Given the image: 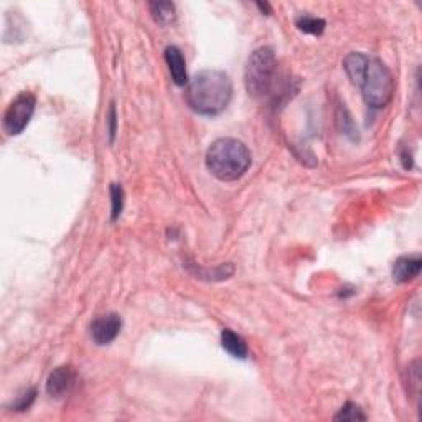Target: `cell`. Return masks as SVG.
<instances>
[{"instance_id":"obj_5","label":"cell","mask_w":422,"mask_h":422,"mask_svg":"<svg viewBox=\"0 0 422 422\" xmlns=\"http://www.w3.org/2000/svg\"><path fill=\"white\" fill-rule=\"evenodd\" d=\"M36 99L35 96L24 91L15 98L10 106L5 111L4 116V131L7 132V136H19L25 131V127L29 126L35 112Z\"/></svg>"},{"instance_id":"obj_16","label":"cell","mask_w":422,"mask_h":422,"mask_svg":"<svg viewBox=\"0 0 422 422\" xmlns=\"http://www.w3.org/2000/svg\"><path fill=\"white\" fill-rule=\"evenodd\" d=\"M109 132H111V141L114 139V134H116V109L114 106L111 108L109 112Z\"/></svg>"},{"instance_id":"obj_9","label":"cell","mask_w":422,"mask_h":422,"mask_svg":"<svg viewBox=\"0 0 422 422\" xmlns=\"http://www.w3.org/2000/svg\"><path fill=\"white\" fill-rule=\"evenodd\" d=\"M421 258L419 256H403L393 266V277L399 284L416 279L421 272Z\"/></svg>"},{"instance_id":"obj_3","label":"cell","mask_w":422,"mask_h":422,"mask_svg":"<svg viewBox=\"0 0 422 422\" xmlns=\"http://www.w3.org/2000/svg\"><path fill=\"white\" fill-rule=\"evenodd\" d=\"M253 162L249 149L238 139H218L206 151V167L221 181H234L248 172Z\"/></svg>"},{"instance_id":"obj_6","label":"cell","mask_w":422,"mask_h":422,"mask_svg":"<svg viewBox=\"0 0 422 422\" xmlns=\"http://www.w3.org/2000/svg\"><path fill=\"white\" fill-rule=\"evenodd\" d=\"M76 371L73 366H58L46 379V393L55 399L66 398L76 386Z\"/></svg>"},{"instance_id":"obj_7","label":"cell","mask_w":422,"mask_h":422,"mask_svg":"<svg viewBox=\"0 0 422 422\" xmlns=\"http://www.w3.org/2000/svg\"><path fill=\"white\" fill-rule=\"evenodd\" d=\"M122 320L117 313L99 315L91 323V338L96 345H109L121 332Z\"/></svg>"},{"instance_id":"obj_12","label":"cell","mask_w":422,"mask_h":422,"mask_svg":"<svg viewBox=\"0 0 422 422\" xmlns=\"http://www.w3.org/2000/svg\"><path fill=\"white\" fill-rule=\"evenodd\" d=\"M297 29L303 31V34H311V35H322L325 30V20L317 19V17H301L297 20Z\"/></svg>"},{"instance_id":"obj_14","label":"cell","mask_w":422,"mask_h":422,"mask_svg":"<svg viewBox=\"0 0 422 422\" xmlns=\"http://www.w3.org/2000/svg\"><path fill=\"white\" fill-rule=\"evenodd\" d=\"M366 416L363 414L360 406L353 403H346L343 408L340 409V413L335 416V421H365Z\"/></svg>"},{"instance_id":"obj_8","label":"cell","mask_w":422,"mask_h":422,"mask_svg":"<svg viewBox=\"0 0 422 422\" xmlns=\"http://www.w3.org/2000/svg\"><path fill=\"white\" fill-rule=\"evenodd\" d=\"M165 61H167L169 71H170V74H172L174 83L177 84V86H185V84H189L185 58H184V55H181L180 48H177V46L165 48Z\"/></svg>"},{"instance_id":"obj_15","label":"cell","mask_w":422,"mask_h":422,"mask_svg":"<svg viewBox=\"0 0 422 422\" xmlns=\"http://www.w3.org/2000/svg\"><path fill=\"white\" fill-rule=\"evenodd\" d=\"M35 396H36V391L35 389H26V391H24L20 396L17 398V401L12 404V409L15 411H26L31 406V403L35 401Z\"/></svg>"},{"instance_id":"obj_10","label":"cell","mask_w":422,"mask_h":422,"mask_svg":"<svg viewBox=\"0 0 422 422\" xmlns=\"http://www.w3.org/2000/svg\"><path fill=\"white\" fill-rule=\"evenodd\" d=\"M221 345H223V348L234 358H239V360H246V358H248V353H249L248 345H246L243 336L234 333L233 330H229V328L223 330Z\"/></svg>"},{"instance_id":"obj_4","label":"cell","mask_w":422,"mask_h":422,"mask_svg":"<svg viewBox=\"0 0 422 422\" xmlns=\"http://www.w3.org/2000/svg\"><path fill=\"white\" fill-rule=\"evenodd\" d=\"M277 63L276 53L269 46H261L249 56L246 66L244 83L249 96L256 99L264 98L274 88L277 79Z\"/></svg>"},{"instance_id":"obj_17","label":"cell","mask_w":422,"mask_h":422,"mask_svg":"<svg viewBox=\"0 0 422 422\" xmlns=\"http://www.w3.org/2000/svg\"><path fill=\"white\" fill-rule=\"evenodd\" d=\"M258 7H259L261 10H263V12H264V10H267V12H271L269 5H267V4H258Z\"/></svg>"},{"instance_id":"obj_13","label":"cell","mask_w":422,"mask_h":422,"mask_svg":"<svg viewBox=\"0 0 422 422\" xmlns=\"http://www.w3.org/2000/svg\"><path fill=\"white\" fill-rule=\"evenodd\" d=\"M111 201H112V221H116L117 218L121 216L122 206H124V190H122L121 185L112 184L111 185Z\"/></svg>"},{"instance_id":"obj_2","label":"cell","mask_w":422,"mask_h":422,"mask_svg":"<svg viewBox=\"0 0 422 422\" xmlns=\"http://www.w3.org/2000/svg\"><path fill=\"white\" fill-rule=\"evenodd\" d=\"M233 98V84L226 73L203 69L189 81L185 101L190 109L201 116H216L228 108Z\"/></svg>"},{"instance_id":"obj_1","label":"cell","mask_w":422,"mask_h":422,"mask_svg":"<svg viewBox=\"0 0 422 422\" xmlns=\"http://www.w3.org/2000/svg\"><path fill=\"white\" fill-rule=\"evenodd\" d=\"M343 68L370 108L381 109L391 103L396 84L393 73L381 60L355 51L345 58Z\"/></svg>"},{"instance_id":"obj_11","label":"cell","mask_w":422,"mask_h":422,"mask_svg":"<svg viewBox=\"0 0 422 422\" xmlns=\"http://www.w3.org/2000/svg\"><path fill=\"white\" fill-rule=\"evenodd\" d=\"M149 9L159 25H169L175 20V5L172 2H151Z\"/></svg>"}]
</instances>
